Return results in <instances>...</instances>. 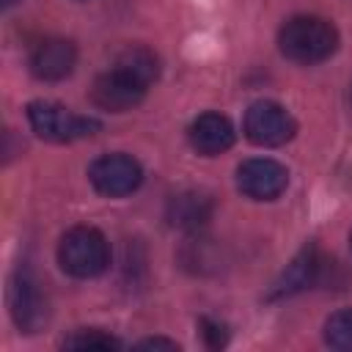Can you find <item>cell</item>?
Masks as SVG:
<instances>
[{"label":"cell","instance_id":"cell-9","mask_svg":"<svg viewBox=\"0 0 352 352\" xmlns=\"http://www.w3.org/2000/svg\"><path fill=\"white\" fill-rule=\"evenodd\" d=\"M74 63H77V50L66 38H44L30 52V72L47 82L69 77L74 72Z\"/></svg>","mask_w":352,"mask_h":352},{"label":"cell","instance_id":"cell-8","mask_svg":"<svg viewBox=\"0 0 352 352\" xmlns=\"http://www.w3.org/2000/svg\"><path fill=\"white\" fill-rule=\"evenodd\" d=\"M286 184L289 170L270 157H256L236 168V187L253 201H272L286 190Z\"/></svg>","mask_w":352,"mask_h":352},{"label":"cell","instance_id":"cell-11","mask_svg":"<svg viewBox=\"0 0 352 352\" xmlns=\"http://www.w3.org/2000/svg\"><path fill=\"white\" fill-rule=\"evenodd\" d=\"M209 217H212V201H209V195H204L198 190L176 192L168 201V223L182 231H195V228L206 226Z\"/></svg>","mask_w":352,"mask_h":352},{"label":"cell","instance_id":"cell-10","mask_svg":"<svg viewBox=\"0 0 352 352\" xmlns=\"http://www.w3.org/2000/svg\"><path fill=\"white\" fill-rule=\"evenodd\" d=\"M187 138H190V146L198 154L214 157V154H223V151H228L234 146L236 132H234V124L226 116H220V113H204V116H198L190 124Z\"/></svg>","mask_w":352,"mask_h":352},{"label":"cell","instance_id":"cell-4","mask_svg":"<svg viewBox=\"0 0 352 352\" xmlns=\"http://www.w3.org/2000/svg\"><path fill=\"white\" fill-rule=\"evenodd\" d=\"M297 132V121L278 102H253L245 113V135L256 146H283Z\"/></svg>","mask_w":352,"mask_h":352},{"label":"cell","instance_id":"cell-1","mask_svg":"<svg viewBox=\"0 0 352 352\" xmlns=\"http://www.w3.org/2000/svg\"><path fill=\"white\" fill-rule=\"evenodd\" d=\"M280 52L294 63H322L338 47V30L322 16H292L278 33Z\"/></svg>","mask_w":352,"mask_h":352},{"label":"cell","instance_id":"cell-15","mask_svg":"<svg viewBox=\"0 0 352 352\" xmlns=\"http://www.w3.org/2000/svg\"><path fill=\"white\" fill-rule=\"evenodd\" d=\"M66 349H121V341L104 330H77L74 336L63 338Z\"/></svg>","mask_w":352,"mask_h":352},{"label":"cell","instance_id":"cell-19","mask_svg":"<svg viewBox=\"0 0 352 352\" xmlns=\"http://www.w3.org/2000/svg\"><path fill=\"white\" fill-rule=\"evenodd\" d=\"M349 242H352V236H349Z\"/></svg>","mask_w":352,"mask_h":352},{"label":"cell","instance_id":"cell-2","mask_svg":"<svg viewBox=\"0 0 352 352\" xmlns=\"http://www.w3.org/2000/svg\"><path fill=\"white\" fill-rule=\"evenodd\" d=\"M58 261L72 278H96L110 264V245L102 231L91 226H74L58 245Z\"/></svg>","mask_w":352,"mask_h":352},{"label":"cell","instance_id":"cell-13","mask_svg":"<svg viewBox=\"0 0 352 352\" xmlns=\"http://www.w3.org/2000/svg\"><path fill=\"white\" fill-rule=\"evenodd\" d=\"M116 66L126 69L129 74H135V77L143 80L146 85H151V82L160 77V60H157V55H154L151 50H146V47H126V50L118 55Z\"/></svg>","mask_w":352,"mask_h":352},{"label":"cell","instance_id":"cell-12","mask_svg":"<svg viewBox=\"0 0 352 352\" xmlns=\"http://www.w3.org/2000/svg\"><path fill=\"white\" fill-rule=\"evenodd\" d=\"M319 272H322V258H319V253H316L314 248H305V250L286 267V272L280 275V280H278L275 289H272V297H289V294H297V292L308 289L311 283H316Z\"/></svg>","mask_w":352,"mask_h":352},{"label":"cell","instance_id":"cell-5","mask_svg":"<svg viewBox=\"0 0 352 352\" xmlns=\"http://www.w3.org/2000/svg\"><path fill=\"white\" fill-rule=\"evenodd\" d=\"M88 179L96 187V192L121 198L140 187L143 168L129 154H104V157L94 160V165L88 168Z\"/></svg>","mask_w":352,"mask_h":352},{"label":"cell","instance_id":"cell-14","mask_svg":"<svg viewBox=\"0 0 352 352\" xmlns=\"http://www.w3.org/2000/svg\"><path fill=\"white\" fill-rule=\"evenodd\" d=\"M324 341L336 349H352V308L336 311L324 322Z\"/></svg>","mask_w":352,"mask_h":352},{"label":"cell","instance_id":"cell-3","mask_svg":"<svg viewBox=\"0 0 352 352\" xmlns=\"http://www.w3.org/2000/svg\"><path fill=\"white\" fill-rule=\"evenodd\" d=\"M28 121H30L33 132L50 143H72V140L91 138L94 132H99L96 118L72 113L69 107L55 104V102H30Z\"/></svg>","mask_w":352,"mask_h":352},{"label":"cell","instance_id":"cell-7","mask_svg":"<svg viewBox=\"0 0 352 352\" xmlns=\"http://www.w3.org/2000/svg\"><path fill=\"white\" fill-rule=\"evenodd\" d=\"M146 88L148 85L143 80H138L135 74H129L121 66H113L110 72H104V74L96 77V82L91 88V96H94V102L102 110L124 113V110H132L135 104L143 102Z\"/></svg>","mask_w":352,"mask_h":352},{"label":"cell","instance_id":"cell-17","mask_svg":"<svg viewBox=\"0 0 352 352\" xmlns=\"http://www.w3.org/2000/svg\"><path fill=\"white\" fill-rule=\"evenodd\" d=\"M140 349H179L176 341H168V338H146L138 344Z\"/></svg>","mask_w":352,"mask_h":352},{"label":"cell","instance_id":"cell-16","mask_svg":"<svg viewBox=\"0 0 352 352\" xmlns=\"http://www.w3.org/2000/svg\"><path fill=\"white\" fill-rule=\"evenodd\" d=\"M201 336L206 338L209 346H223L228 341V333H226V324L214 322V319H201Z\"/></svg>","mask_w":352,"mask_h":352},{"label":"cell","instance_id":"cell-6","mask_svg":"<svg viewBox=\"0 0 352 352\" xmlns=\"http://www.w3.org/2000/svg\"><path fill=\"white\" fill-rule=\"evenodd\" d=\"M8 308L16 327L25 333H36L47 322V302L38 289V280L22 267L8 280Z\"/></svg>","mask_w":352,"mask_h":352},{"label":"cell","instance_id":"cell-18","mask_svg":"<svg viewBox=\"0 0 352 352\" xmlns=\"http://www.w3.org/2000/svg\"><path fill=\"white\" fill-rule=\"evenodd\" d=\"M0 3H3V8H11V6H14V3H19V0H0Z\"/></svg>","mask_w":352,"mask_h":352}]
</instances>
